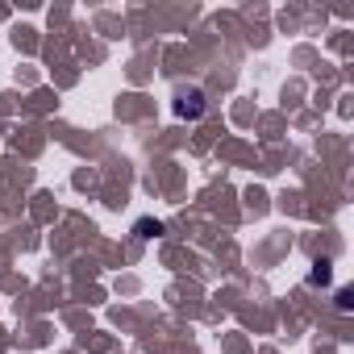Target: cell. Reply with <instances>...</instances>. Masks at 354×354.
Returning a JSON list of instances; mask_svg holds the SVG:
<instances>
[{"instance_id": "cell-1", "label": "cell", "mask_w": 354, "mask_h": 354, "mask_svg": "<svg viewBox=\"0 0 354 354\" xmlns=\"http://www.w3.org/2000/svg\"><path fill=\"white\" fill-rule=\"evenodd\" d=\"M205 92L201 88H180L175 92V117H184V121H196V117H205Z\"/></svg>"}, {"instance_id": "cell-2", "label": "cell", "mask_w": 354, "mask_h": 354, "mask_svg": "<svg viewBox=\"0 0 354 354\" xmlns=\"http://www.w3.org/2000/svg\"><path fill=\"white\" fill-rule=\"evenodd\" d=\"M308 279H313V283H329V263H325V259H317V263H313V275H308Z\"/></svg>"}, {"instance_id": "cell-3", "label": "cell", "mask_w": 354, "mask_h": 354, "mask_svg": "<svg viewBox=\"0 0 354 354\" xmlns=\"http://www.w3.org/2000/svg\"><path fill=\"white\" fill-rule=\"evenodd\" d=\"M158 234H162L158 221H138V238H158Z\"/></svg>"}, {"instance_id": "cell-4", "label": "cell", "mask_w": 354, "mask_h": 354, "mask_svg": "<svg viewBox=\"0 0 354 354\" xmlns=\"http://www.w3.org/2000/svg\"><path fill=\"white\" fill-rule=\"evenodd\" d=\"M337 308H342V313L350 308V288H342V292H337Z\"/></svg>"}]
</instances>
